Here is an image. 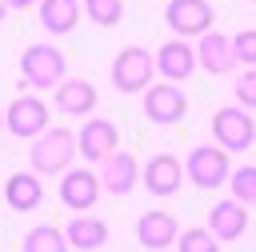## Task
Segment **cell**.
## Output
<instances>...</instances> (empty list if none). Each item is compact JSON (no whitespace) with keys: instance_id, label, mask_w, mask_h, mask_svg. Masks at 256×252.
Segmentation results:
<instances>
[{"instance_id":"2e32d148","label":"cell","mask_w":256,"mask_h":252,"mask_svg":"<svg viewBox=\"0 0 256 252\" xmlns=\"http://www.w3.org/2000/svg\"><path fill=\"white\" fill-rule=\"evenodd\" d=\"M244 228H248V208L240 204V200H220V204H212V212H208V232L220 240V244H232V240H240L244 236Z\"/></svg>"},{"instance_id":"ac0fdd59","label":"cell","mask_w":256,"mask_h":252,"mask_svg":"<svg viewBox=\"0 0 256 252\" xmlns=\"http://www.w3.org/2000/svg\"><path fill=\"white\" fill-rule=\"evenodd\" d=\"M52 100H56V108L64 116H88L96 108V88L88 80H60Z\"/></svg>"},{"instance_id":"7a4b0ae2","label":"cell","mask_w":256,"mask_h":252,"mask_svg":"<svg viewBox=\"0 0 256 252\" xmlns=\"http://www.w3.org/2000/svg\"><path fill=\"white\" fill-rule=\"evenodd\" d=\"M68 72V60L56 44H28L20 52V76L32 88H56Z\"/></svg>"},{"instance_id":"5bb4252c","label":"cell","mask_w":256,"mask_h":252,"mask_svg":"<svg viewBox=\"0 0 256 252\" xmlns=\"http://www.w3.org/2000/svg\"><path fill=\"white\" fill-rule=\"evenodd\" d=\"M176 236H180L176 216H168V212H160V208H152V212H144V216L136 220V240H140L148 252H164V248H172Z\"/></svg>"},{"instance_id":"603a6c76","label":"cell","mask_w":256,"mask_h":252,"mask_svg":"<svg viewBox=\"0 0 256 252\" xmlns=\"http://www.w3.org/2000/svg\"><path fill=\"white\" fill-rule=\"evenodd\" d=\"M228 188H232V200H240L244 208L256 204V164H240L228 172Z\"/></svg>"},{"instance_id":"277c9868","label":"cell","mask_w":256,"mask_h":252,"mask_svg":"<svg viewBox=\"0 0 256 252\" xmlns=\"http://www.w3.org/2000/svg\"><path fill=\"white\" fill-rule=\"evenodd\" d=\"M152 76H156V60H152L148 48L132 44V48L116 52V60H112V84H116V92H128V96L144 92L152 84Z\"/></svg>"},{"instance_id":"5b68a950","label":"cell","mask_w":256,"mask_h":252,"mask_svg":"<svg viewBox=\"0 0 256 252\" xmlns=\"http://www.w3.org/2000/svg\"><path fill=\"white\" fill-rule=\"evenodd\" d=\"M228 152L224 148H216V144H196L192 152H188V160H184V176L196 184V188H204V192H212V188H220L224 180H228Z\"/></svg>"},{"instance_id":"ffe728a7","label":"cell","mask_w":256,"mask_h":252,"mask_svg":"<svg viewBox=\"0 0 256 252\" xmlns=\"http://www.w3.org/2000/svg\"><path fill=\"white\" fill-rule=\"evenodd\" d=\"M80 20V0H40V24L52 36H68Z\"/></svg>"},{"instance_id":"3957f363","label":"cell","mask_w":256,"mask_h":252,"mask_svg":"<svg viewBox=\"0 0 256 252\" xmlns=\"http://www.w3.org/2000/svg\"><path fill=\"white\" fill-rule=\"evenodd\" d=\"M212 136H216V148H224L228 156L232 152H248L252 140H256V120L248 108L232 104V108H216L212 112Z\"/></svg>"},{"instance_id":"9a60e30c","label":"cell","mask_w":256,"mask_h":252,"mask_svg":"<svg viewBox=\"0 0 256 252\" xmlns=\"http://www.w3.org/2000/svg\"><path fill=\"white\" fill-rule=\"evenodd\" d=\"M196 64L204 68V72H212V76H228L232 68H236V56H232V40L224 36V32H204L200 40H196Z\"/></svg>"},{"instance_id":"7c38bea8","label":"cell","mask_w":256,"mask_h":252,"mask_svg":"<svg viewBox=\"0 0 256 252\" xmlns=\"http://www.w3.org/2000/svg\"><path fill=\"white\" fill-rule=\"evenodd\" d=\"M140 180H144V188H148L152 196H176L180 184H184V164H180L176 156H168V152H156V156L144 164Z\"/></svg>"},{"instance_id":"f546056e","label":"cell","mask_w":256,"mask_h":252,"mask_svg":"<svg viewBox=\"0 0 256 252\" xmlns=\"http://www.w3.org/2000/svg\"><path fill=\"white\" fill-rule=\"evenodd\" d=\"M252 4H256V0H252Z\"/></svg>"},{"instance_id":"4fadbf2b","label":"cell","mask_w":256,"mask_h":252,"mask_svg":"<svg viewBox=\"0 0 256 252\" xmlns=\"http://www.w3.org/2000/svg\"><path fill=\"white\" fill-rule=\"evenodd\" d=\"M136 180H140V168H136L132 152H120V148H116L112 156L100 160V188H104V192L128 196V192L136 188Z\"/></svg>"},{"instance_id":"9c48e42d","label":"cell","mask_w":256,"mask_h":252,"mask_svg":"<svg viewBox=\"0 0 256 252\" xmlns=\"http://www.w3.org/2000/svg\"><path fill=\"white\" fill-rule=\"evenodd\" d=\"M100 200V176L88 168H64L60 172V204L72 212H88Z\"/></svg>"},{"instance_id":"f1b7e54d","label":"cell","mask_w":256,"mask_h":252,"mask_svg":"<svg viewBox=\"0 0 256 252\" xmlns=\"http://www.w3.org/2000/svg\"><path fill=\"white\" fill-rule=\"evenodd\" d=\"M0 128H4V112H0Z\"/></svg>"},{"instance_id":"52a82bcc","label":"cell","mask_w":256,"mask_h":252,"mask_svg":"<svg viewBox=\"0 0 256 252\" xmlns=\"http://www.w3.org/2000/svg\"><path fill=\"white\" fill-rule=\"evenodd\" d=\"M212 4L208 0H168L164 4V20L176 36H204L212 28Z\"/></svg>"},{"instance_id":"8992f818","label":"cell","mask_w":256,"mask_h":252,"mask_svg":"<svg viewBox=\"0 0 256 252\" xmlns=\"http://www.w3.org/2000/svg\"><path fill=\"white\" fill-rule=\"evenodd\" d=\"M184 112H188V96L176 84L160 80V84H148L144 88V116L152 124H180Z\"/></svg>"},{"instance_id":"ba28073f","label":"cell","mask_w":256,"mask_h":252,"mask_svg":"<svg viewBox=\"0 0 256 252\" xmlns=\"http://www.w3.org/2000/svg\"><path fill=\"white\" fill-rule=\"evenodd\" d=\"M4 124H8L12 136L36 140V136L48 128V104L36 100V96H16V100L8 104V112H4Z\"/></svg>"},{"instance_id":"cb8c5ba5","label":"cell","mask_w":256,"mask_h":252,"mask_svg":"<svg viewBox=\"0 0 256 252\" xmlns=\"http://www.w3.org/2000/svg\"><path fill=\"white\" fill-rule=\"evenodd\" d=\"M176 248L180 252H220V240L208 228H188V232L176 236Z\"/></svg>"},{"instance_id":"8fae6325","label":"cell","mask_w":256,"mask_h":252,"mask_svg":"<svg viewBox=\"0 0 256 252\" xmlns=\"http://www.w3.org/2000/svg\"><path fill=\"white\" fill-rule=\"evenodd\" d=\"M152 60H156V72H160L168 84H180V80H188V76L196 72V48H192L188 40H164V44L152 52Z\"/></svg>"},{"instance_id":"44dd1931","label":"cell","mask_w":256,"mask_h":252,"mask_svg":"<svg viewBox=\"0 0 256 252\" xmlns=\"http://www.w3.org/2000/svg\"><path fill=\"white\" fill-rule=\"evenodd\" d=\"M20 252H68V240H64V232L56 224H36V228L24 232Z\"/></svg>"},{"instance_id":"e0dca14e","label":"cell","mask_w":256,"mask_h":252,"mask_svg":"<svg viewBox=\"0 0 256 252\" xmlns=\"http://www.w3.org/2000/svg\"><path fill=\"white\" fill-rule=\"evenodd\" d=\"M40 200H44V188H40L36 172H12L4 180V204L12 212H36Z\"/></svg>"},{"instance_id":"7402d4cb","label":"cell","mask_w":256,"mask_h":252,"mask_svg":"<svg viewBox=\"0 0 256 252\" xmlns=\"http://www.w3.org/2000/svg\"><path fill=\"white\" fill-rule=\"evenodd\" d=\"M80 8L96 28H116L124 20V0H84Z\"/></svg>"},{"instance_id":"d4e9b609","label":"cell","mask_w":256,"mask_h":252,"mask_svg":"<svg viewBox=\"0 0 256 252\" xmlns=\"http://www.w3.org/2000/svg\"><path fill=\"white\" fill-rule=\"evenodd\" d=\"M232 56H236V64L256 68V28H244L232 36Z\"/></svg>"},{"instance_id":"4316f807","label":"cell","mask_w":256,"mask_h":252,"mask_svg":"<svg viewBox=\"0 0 256 252\" xmlns=\"http://www.w3.org/2000/svg\"><path fill=\"white\" fill-rule=\"evenodd\" d=\"M4 4H8V8H32L36 0H4Z\"/></svg>"},{"instance_id":"6da1fadb","label":"cell","mask_w":256,"mask_h":252,"mask_svg":"<svg viewBox=\"0 0 256 252\" xmlns=\"http://www.w3.org/2000/svg\"><path fill=\"white\" fill-rule=\"evenodd\" d=\"M32 172L36 176H60L72 160H76V136L68 128H44L36 140H32Z\"/></svg>"},{"instance_id":"484cf974","label":"cell","mask_w":256,"mask_h":252,"mask_svg":"<svg viewBox=\"0 0 256 252\" xmlns=\"http://www.w3.org/2000/svg\"><path fill=\"white\" fill-rule=\"evenodd\" d=\"M236 100H240V108L256 112V68H244L236 76Z\"/></svg>"},{"instance_id":"d6986e66","label":"cell","mask_w":256,"mask_h":252,"mask_svg":"<svg viewBox=\"0 0 256 252\" xmlns=\"http://www.w3.org/2000/svg\"><path fill=\"white\" fill-rule=\"evenodd\" d=\"M64 240H68V248H76V252H96L104 240H108V224L100 220V216H76V220H68V232H64Z\"/></svg>"},{"instance_id":"83f0119b","label":"cell","mask_w":256,"mask_h":252,"mask_svg":"<svg viewBox=\"0 0 256 252\" xmlns=\"http://www.w3.org/2000/svg\"><path fill=\"white\" fill-rule=\"evenodd\" d=\"M4 12H8V4H4V0H0V20H4Z\"/></svg>"},{"instance_id":"30bf717a","label":"cell","mask_w":256,"mask_h":252,"mask_svg":"<svg viewBox=\"0 0 256 252\" xmlns=\"http://www.w3.org/2000/svg\"><path fill=\"white\" fill-rule=\"evenodd\" d=\"M120 148V132L112 120H88L76 132V156H84L88 164H100L104 156H112Z\"/></svg>"}]
</instances>
